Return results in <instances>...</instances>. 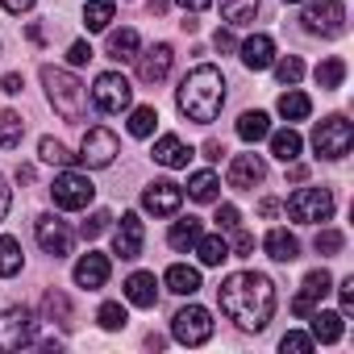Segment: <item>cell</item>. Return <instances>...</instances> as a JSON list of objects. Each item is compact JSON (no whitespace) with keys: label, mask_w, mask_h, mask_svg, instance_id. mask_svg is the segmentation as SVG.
<instances>
[{"label":"cell","mask_w":354,"mask_h":354,"mask_svg":"<svg viewBox=\"0 0 354 354\" xmlns=\"http://www.w3.org/2000/svg\"><path fill=\"white\" fill-rule=\"evenodd\" d=\"M221 313L238 325V329H267L271 313H275V283L259 271H234L221 288H217Z\"/></svg>","instance_id":"1"},{"label":"cell","mask_w":354,"mask_h":354,"mask_svg":"<svg viewBox=\"0 0 354 354\" xmlns=\"http://www.w3.org/2000/svg\"><path fill=\"white\" fill-rule=\"evenodd\" d=\"M175 104H180V113H184L188 121H196V125L217 121V113H221V104H225V75H221L213 63L192 67V71L180 80Z\"/></svg>","instance_id":"2"},{"label":"cell","mask_w":354,"mask_h":354,"mask_svg":"<svg viewBox=\"0 0 354 354\" xmlns=\"http://www.w3.org/2000/svg\"><path fill=\"white\" fill-rule=\"evenodd\" d=\"M42 88H46V100L50 109L63 117V121H84L88 113V88L67 71V67H42Z\"/></svg>","instance_id":"3"},{"label":"cell","mask_w":354,"mask_h":354,"mask_svg":"<svg viewBox=\"0 0 354 354\" xmlns=\"http://www.w3.org/2000/svg\"><path fill=\"white\" fill-rule=\"evenodd\" d=\"M288 217L296 225H321L333 217V192L329 188H296L288 196Z\"/></svg>","instance_id":"4"},{"label":"cell","mask_w":354,"mask_h":354,"mask_svg":"<svg viewBox=\"0 0 354 354\" xmlns=\"http://www.w3.org/2000/svg\"><path fill=\"white\" fill-rule=\"evenodd\" d=\"M38 337V317L26 304H13L0 313V350H26Z\"/></svg>","instance_id":"5"},{"label":"cell","mask_w":354,"mask_h":354,"mask_svg":"<svg viewBox=\"0 0 354 354\" xmlns=\"http://www.w3.org/2000/svg\"><path fill=\"white\" fill-rule=\"evenodd\" d=\"M50 196H55V205H59V209H67V213H80V209H88V205H92L96 188H92V180H88L84 171H71V167H63V171L55 175V184H50Z\"/></svg>","instance_id":"6"},{"label":"cell","mask_w":354,"mask_h":354,"mask_svg":"<svg viewBox=\"0 0 354 354\" xmlns=\"http://www.w3.org/2000/svg\"><path fill=\"white\" fill-rule=\"evenodd\" d=\"M300 21L317 38H342L346 34V5L342 0H308Z\"/></svg>","instance_id":"7"},{"label":"cell","mask_w":354,"mask_h":354,"mask_svg":"<svg viewBox=\"0 0 354 354\" xmlns=\"http://www.w3.org/2000/svg\"><path fill=\"white\" fill-rule=\"evenodd\" d=\"M350 146H354V125H350L346 117H325V121H317V129H313V150H317L321 158H346Z\"/></svg>","instance_id":"8"},{"label":"cell","mask_w":354,"mask_h":354,"mask_svg":"<svg viewBox=\"0 0 354 354\" xmlns=\"http://www.w3.org/2000/svg\"><path fill=\"white\" fill-rule=\"evenodd\" d=\"M171 337L180 346H205L213 337V313L201 308V304H188L171 317Z\"/></svg>","instance_id":"9"},{"label":"cell","mask_w":354,"mask_h":354,"mask_svg":"<svg viewBox=\"0 0 354 354\" xmlns=\"http://www.w3.org/2000/svg\"><path fill=\"white\" fill-rule=\"evenodd\" d=\"M92 104H96L100 113H125V109L133 104V88H129V80H125L121 71H104V75H96V84H92Z\"/></svg>","instance_id":"10"},{"label":"cell","mask_w":354,"mask_h":354,"mask_svg":"<svg viewBox=\"0 0 354 354\" xmlns=\"http://www.w3.org/2000/svg\"><path fill=\"white\" fill-rule=\"evenodd\" d=\"M117 154H121L117 133H113V129H104V125H92V129L84 133V142H80V154H75V158H80L84 167L100 171V167H109Z\"/></svg>","instance_id":"11"},{"label":"cell","mask_w":354,"mask_h":354,"mask_svg":"<svg viewBox=\"0 0 354 354\" xmlns=\"http://www.w3.org/2000/svg\"><path fill=\"white\" fill-rule=\"evenodd\" d=\"M184 205V188L175 180H154L146 192H142V209L154 213V217H175Z\"/></svg>","instance_id":"12"},{"label":"cell","mask_w":354,"mask_h":354,"mask_svg":"<svg viewBox=\"0 0 354 354\" xmlns=\"http://www.w3.org/2000/svg\"><path fill=\"white\" fill-rule=\"evenodd\" d=\"M333 292V275L321 267V271H308L304 275V283H300V292H296V300H292V313L296 317H308L313 308H321V300Z\"/></svg>","instance_id":"13"},{"label":"cell","mask_w":354,"mask_h":354,"mask_svg":"<svg viewBox=\"0 0 354 354\" xmlns=\"http://www.w3.org/2000/svg\"><path fill=\"white\" fill-rule=\"evenodd\" d=\"M34 234H38V246L50 254V259H67L71 254V246H75V238H71V230L59 221V217H38V225H34Z\"/></svg>","instance_id":"14"},{"label":"cell","mask_w":354,"mask_h":354,"mask_svg":"<svg viewBox=\"0 0 354 354\" xmlns=\"http://www.w3.org/2000/svg\"><path fill=\"white\" fill-rule=\"evenodd\" d=\"M225 180H230V188H238V192L259 188V184L267 180V162H263V154H234Z\"/></svg>","instance_id":"15"},{"label":"cell","mask_w":354,"mask_h":354,"mask_svg":"<svg viewBox=\"0 0 354 354\" xmlns=\"http://www.w3.org/2000/svg\"><path fill=\"white\" fill-rule=\"evenodd\" d=\"M142 242H146V225L138 213H121L117 230H113V254L121 259H138L142 254Z\"/></svg>","instance_id":"16"},{"label":"cell","mask_w":354,"mask_h":354,"mask_svg":"<svg viewBox=\"0 0 354 354\" xmlns=\"http://www.w3.org/2000/svg\"><path fill=\"white\" fill-rule=\"evenodd\" d=\"M171 63H175V50L167 42H158L150 50H138V80L142 84H162L171 75Z\"/></svg>","instance_id":"17"},{"label":"cell","mask_w":354,"mask_h":354,"mask_svg":"<svg viewBox=\"0 0 354 354\" xmlns=\"http://www.w3.org/2000/svg\"><path fill=\"white\" fill-rule=\"evenodd\" d=\"M238 55H242L246 71H267L275 63V42H271V34H250L246 42H238Z\"/></svg>","instance_id":"18"},{"label":"cell","mask_w":354,"mask_h":354,"mask_svg":"<svg viewBox=\"0 0 354 354\" xmlns=\"http://www.w3.org/2000/svg\"><path fill=\"white\" fill-rule=\"evenodd\" d=\"M75 283H80V288H88V292L104 288V283H109V254L88 250V254L75 263Z\"/></svg>","instance_id":"19"},{"label":"cell","mask_w":354,"mask_h":354,"mask_svg":"<svg viewBox=\"0 0 354 354\" xmlns=\"http://www.w3.org/2000/svg\"><path fill=\"white\" fill-rule=\"evenodd\" d=\"M125 300H129L133 308H154V300H158V279H154V271H133V275L125 279Z\"/></svg>","instance_id":"20"},{"label":"cell","mask_w":354,"mask_h":354,"mask_svg":"<svg viewBox=\"0 0 354 354\" xmlns=\"http://www.w3.org/2000/svg\"><path fill=\"white\" fill-rule=\"evenodd\" d=\"M188 158H192V146H188L184 138L162 133V138L154 142V162H162V167H188Z\"/></svg>","instance_id":"21"},{"label":"cell","mask_w":354,"mask_h":354,"mask_svg":"<svg viewBox=\"0 0 354 354\" xmlns=\"http://www.w3.org/2000/svg\"><path fill=\"white\" fill-rule=\"evenodd\" d=\"M342 321H346L342 313H325V308H313V313H308V325H313V342H325V346H333V342L342 337V329H346Z\"/></svg>","instance_id":"22"},{"label":"cell","mask_w":354,"mask_h":354,"mask_svg":"<svg viewBox=\"0 0 354 354\" xmlns=\"http://www.w3.org/2000/svg\"><path fill=\"white\" fill-rule=\"evenodd\" d=\"M167 292H175V296H196L201 292V271L196 267H188V263H175V267H167Z\"/></svg>","instance_id":"23"},{"label":"cell","mask_w":354,"mask_h":354,"mask_svg":"<svg viewBox=\"0 0 354 354\" xmlns=\"http://www.w3.org/2000/svg\"><path fill=\"white\" fill-rule=\"evenodd\" d=\"M263 250H267L275 263H292V259H300V242H296V234H288V230H279V225L263 238Z\"/></svg>","instance_id":"24"},{"label":"cell","mask_w":354,"mask_h":354,"mask_svg":"<svg viewBox=\"0 0 354 354\" xmlns=\"http://www.w3.org/2000/svg\"><path fill=\"white\" fill-rule=\"evenodd\" d=\"M192 250L201 254V267H221V263L230 259V242H225V234H221V230H217V234H209V238L201 234Z\"/></svg>","instance_id":"25"},{"label":"cell","mask_w":354,"mask_h":354,"mask_svg":"<svg viewBox=\"0 0 354 354\" xmlns=\"http://www.w3.org/2000/svg\"><path fill=\"white\" fill-rule=\"evenodd\" d=\"M138 50H142L138 30H113V34H109V55H113L117 63H133Z\"/></svg>","instance_id":"26"},{"label":"cell","mask_w":354,"mask_h":354,"mask_svg":"<svg viewBox=\"0 0 354 354\" xmlns=\"http://www.w3.org/2000/svg\"><path fill=\"white\" fill-rule=\"evenodd\" d=\"M271 138V154L279 158V162H296L300 158V150H304V138L288 125V129H279V133H267Z\"/></svg>","instance_id":"27"},{"label":"cell","mask_w":354,"mask_h":354,"mask_svg":"<svg viewBox=\"0 0 354 354\" xmlns=\"http://www.w3.org/2000/svg\"><path fill=\"white\" fill-rule=\"evenodd\" d=\"M188 196L196 201V205H213L217 196H221V180L213 171H196L192 180H188Z\"/></svg>","instance_id":"28"},{"label":"cell","mask_w":354,"mask_h":354,"mask_svg":"<svg viewBox=\"0 0 354 354\" xmlns=\"http://www.w3.org/2000/svg\"><path fill=\"white\" fill-rule=\"evenodd\" d=\"M263 9V0H221V17L238 30V26H250Z\"/></svg>","instance_id":"29"},{"label":"cell","mask_w":354,"mask_h":354,"mask_svg":"<svg viewBox=\"0 0 354 354\" xmlns=\"http://www.w3.org/2000/svg\"><path fill=\"white\" fill-rule=\"evenodd\" d=\"M42 317L55 321V325H63V329H71V300H67L59 288H50V292L42 296Z\"/></svg>","instance_id":"30"},{"label":"cell","mask_w":354,"mask_h":354,"mask_svg":"<svg viewBox=\"0 0 354 354\" xmlns=\"http://www.w3.org/2000/svg\"><path fill=\"white\" fill-rule=\"evenodd\" d=\"M26 138V121L13 109H0V150H17Z\"/></svg>","instance_id":"31"},{"label":"cell","mask_w":354,"mask_h":354,"mask_svg":"<svg viewBox=\"0 0 354 354\" xmlns=\"http://www.w3.org/2000/svg\"><path fill=\"white\" fill-rule=\"evenodd\" d=\"M113 13H117V0H88V9H84V26H88V34L109 30Z\"/></svg>","instance_id":"32"},{"label":"cell","mask_w":354,"mask_h":354,"mask_svg":"<svg viewBox=\"0 0 354 354\" xmlns=\"http://www.w3.org/2000/svg\"><path fill=\"white\" fill-rule=\"evenodd\" d=\"M267 133H271V117H267V113L254 109V113H242V117H238V138H242V142H263Z\"/></svg>","instance_id":"33"},{"label":"cell","mask_w":354,"mask_h":354,"mask_svg":"<svg viewBox=\"0 0 354 354\" xmlns=\"http://www.w3.org/2000/svg\"><path fill=\"white\" fill-rule=\"evenodd\" d=\"M308 113H313V100H308L304 92L288 88V92L279 96V117H283V121H304Z\"/></svg>","instance_id":"34"},{"label":"cell","mask_w":354,"mask_h":354,"mask_svg":"<svg viewBox=\"0 0 354 354\" xmlns=\"http://www.w3.org/2000/svg\"><path fill=\"white\" fill-rule=\"evenodd\" d=\"M21 267H26L21 242H17V238H0V275H5V279H13Z\"/></svg>","instance_id":"35"},{"label":"cell","mask_w":354,"mask_h":354,"mask_svg":"<svg viewBox=\"0 0 354 354\" xmlns=\"http://www.w3.org/2000/svg\"><path fill=\"white\" fill-rule=\"evenodd\" d=\"M196 238H201V221H196V217L175 221V225H171V234H167V242H171L175 250H192V246H196Z\"/></svg>","instance_id":"36"},{"label":"cell","mask_w":354,"mask_h":354,"mask_svg":"<svg viewBox=\"0 0 354 354\" xmlns=\"http://www.w3.org/2000/svg\"><path fill=\"white\" fill-rule=\"evenodd\" d=\"M154 125H158L154 104H138V109H129V133H133V138H150Z\"/></svg>","instance_id":"37"},{"label":"cell","mask_w":354,"mask_h":354,"mask_svg":"<svg viewBox=\"0 0 354 354\" xmlns=\"http://www.w3.org/2000/svg\"><path fill=\"white\" fill-rule=\"evenodd\" d=\"M38 158L50 162V167H71V162H75V154H71L59 138H42V142H38Z\"/></svg>","instance_id":"38"},{"label":"cell","mask_w":354,"mask_h":354,"mask_svg":"<svg viewBox=\"0 0 354 354\" xmlns=\"http://www.w3.org/2000/svg\"><path fill=\"white\" fill-rule=\"evenodd\" d=\"M313 80H317V88H342V80H346V63H342V59H325V63H317Z\"/></svg>","instance_id":"39"},{"label":"cell","mask_w":354,"mask_h":354,"mask_svg":"<svg viewBox=\"0 0 354 354\" xmlns=\"http://www.w3.org/2000/svg\"><path fill=\"white\" fill-rule=\"evenodd\" d=\"M271 67H275L279 84H288V88H296V84H300V75H304V63H300L296 55H288V59H279V63H271Z\"/></svg>","instance_id":"40"},{"label":"cell","mask_w":354,"mask_h":354,"mask_svg":"<svg viewBox=\"0 0 354 354\" xmlns=\"http://www.w3.org/2000/svg\"><path fill=\"white\" fill-rule=\"evenodd\" d=\"M96 321H100V329H109V333H113V329H121V325H125L129 317H125V308H121L117 300H109V304H100Z\"/></svg>","instance_id":"41"},{"label":"cell","mask_w":354,"mask_h":354,"mask_svg":"<svg viewBox=\"0 0 354 354\" xmlns=\"http://www.w3.org/2000/svg\"><path fill=\"white\" fill-rule=\"evenodd\" d=\"M313 246H317V254H337L346 246V238H342V230H321Z\"/></svg>","instance_id":"42"},{"label":"cell","mask_w":354,"mask_h":354,"mask_svg":"<svg viewBox=\"0 0 354 354\" xmlns=\"http://www.w3.org/2000/svg\"><path fill=\"white\" fill-rule=\"evenodd\" d=\"M313 346H317V342H313V333H283V342H279V350H283V354H288V350H292V354H308Z\"/></svg>","instance_id":"43"},{"label":"cell","mask_w":354,"mask_h":354,"mask_svg":"<svg viewBox=\"0 0 354 354\" xmlns=\"http://www.w3.org/2000/svg\"><path fill=\"white\" fill-rule=\"evenodd\" d=\"M238 225H242V213H238L234 205H217V230H221V234H234Z\"/></svg>","instance_id":"44"},{"label":"cell","mask_w":354,"mask_h":354,"mask_svg":"<svg viewBox=\"0 0 354 354\" xmlns=\"http://www.w3.org/2000/svg\"><path fill=\"white\" fill-rule=\"evenodd\" d=\"M109 221H113V217H109L104 209H96V213H92V217H88V221L80 225V234H84V238H100V234L109 230Z\"/></svg>","instance_id":"45"},{"label":"cell","mask_w":354,"mask_h":354,"mask_svg":"<svg viewBox=\"0 0 354 354\" xmlns=\"http://www.w3.org/2000/svg\"><path fill=\"white\" fill-rule=\"evenodd\" d=\"M67 59H71V67H84V63L92 59V46H88V42H71V50H67Z\"/></svg>","instance_id":"46"},{"label":"cell","mask_w":354,"mask_h":354,"mask_svg":"<svg viewBox=\"0 0 354 354\" xmlns=\"http://www.w3.org/2000/svg\"><path fill=\"white\" fill-rule=\"evenodd\" d=\"M234 250H238V254H242V259H246V254H250V250H254V238H250V234H246V230H242V225H238V230H234Z\"/></svg>","instance_id":"47"},{"label":"cell","mask_w":354,"mask_h":354,"mask_svg":"<svg viewBox=\"0 0 354 354\" xmlns=\"http://www.w3.org/2000/svg\"><path fill=\"white\" fill-rule=\"evenodd\" d=\"M9 205H13V188H9V180L0 175V221L9 217Z\"/></svg>","instance_id":"48"},{"label":"cell","mask_w":354,"mask_h":354,"mask_svg":"<svg viewBox=\"0 0 354 354\" xmlns=\"http://www.w3.org/2000/svg\"><path fill=\"white\" fill-rule=\"evenodd\" d=\"M213 46H217L221 55H230V50H238V38H234L230 30H217V38H213Z\"/></svg>","instance_id":"49"},{"label":"cell","mask_w":354,"mask_h":354,"mask_svg":"<svg viewBox=\"0 0 354 354\" xmlns=\"http://www.w3.org/2000/svg\"><path fill=\"white\" fill-rule=\"evenodd\" d=\"M337 296H342V308L350 313V308H354V275H350V279H342V288H337Z\"/></svg>","instance_id":"50"},{"label":"cell","mask_w":354,"mask_h":354,"mask_svg":"<svg viewBox=\"0 0 354 354\" xmlns=\"http://www.w3.org/2000/svg\"><path fill=\"white\" fill-rule=\"evenodd\" d=\"M0 88H5V92H9V96H17V92H21V88H26V80H21V75H17V71H9V75H5V80H0Z\"/></svg>","instance_id":"51"},{"label":"cell","mask_w":354,"mask_h":354,"mask_svg":"<svg viewBox=\"0 0 354 354\" xmlns=\"http://www.w3.org/2000/svg\"><path fill=\"white\" fill-rule=\"evenodd\" d=\"M0 5H5V13H30L38 0H0Z\"/></svg>","instance_id":"52"},{"label":"cell","mask_w":354,"mask_h":354,"mask_svg":"<svg viewBox=\"0 0 354 354\" xmlns=\"http://www.w3.org/2000/svg\"><path fill=\"white\" fill-rule=\"evenodd\" d=\"M175 5H180L184 13H205V9L213 5V0H175Z\"/></svg>","instance_id":"53"},{"label":"cell","mask_w":354,"mask_h":354,"mask_svg":"<svg viewBox=\"0 0 354 354\" xmlns=\"http://www.w3.org/2000/svg\"><path fill=\"white\" fill-rule=\"evenodd\" d=\"M225 150H221V142H205V158H221Z\"/></svg>","instance_id":"54"},{"label":"cell","mask_w":354,"mask_h":354,"mask_svg":"<svg viewBox=\"0 0 354 354\" xmlns=\"http://www.w3.org/2000/svg\"><path fill=\"white\" fill-rule=\"evenodd\" d=\"M259 213H263V217H275V213H279V201H263Z\"/></svg>","instance_id":"55"},{"label":"cell","mask_w":354,"mask_h":354,"mask_svg":"<svg viewBox=\"0 0 354 354\" xmlns=\"http://www.w3.org/2000/svg\"><path fill=\"white\" fill-rule=\"evenodd\" d=\"M167 5H171V0H146V9L158 17V13H167Z\"/></svg>","instance_id":"56"},{"label":"cell","mask_w":354,"mask_h":354,"mask_svg":"<svg viewBox=\"0 0 354 354\" xmlns=\"http://www.w3.org/2000/svg\"><path fill=\"white\" fill-rule=\"evenodd\" d=\"M288 5H300V0H288Z\"/></svg>","instance_id":"57"}]
</instances>
